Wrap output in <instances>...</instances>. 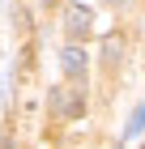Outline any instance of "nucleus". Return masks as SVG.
<instances>
[{
	"mask_svg": "<svg viewBox=\"0 0 145 149\" xmlns=\"http://www.w3.org/2000/svg\"><path fill=\"white\" fill-rule=\"evenodd\" d=\"M51 111L64 115V119H81V115H85V98H81V90H51Z\"/></svg>",
	"mask_w": 145,
	"mask_h": 149,
	"instance_id": "nucleus-1",
	"label": "nucleus"
},
{
	"mask_svg": "<svg viewBox=\"0 0 145 149\" xmlns=\"http://www.w3.org/2000/svg\"><path fill=\"white\" fill-rule=\"evenodd\" d=\"M64 30H68V38H73V43H81V38L94 30V13H90L85 4H68V13H64Z\"/></svg>",
	"mask_w": 145,
	"mask_h": 149,
	"instance_id": "nucleus-2",
	"label": "nucleus"
},
{
	"mask_svg": "<svg viewBox=\"0 0 145 149\" xmlns=\"http://www.w3.org/2000/svg\"><path fill=\"white\" fill-rule=\"evenodd\" d=\"M60 68H64V77H73V81H81V77H85L90 56L81 51V43H68L64 51H60Z\"/></svg>",
	"mask_w": 145,
	"mask_h": 149,
	"instance_id": "nucleus-3",
	"label": "nucleus"
},
{
	"mask_svg": "<svg viewBox=\"0 0 145 149\" xmlns=\"http://www.w3.org/2000/svg\"><path fill=\"white\" fill-rule=\"evenodd\" d=\"M120 56H124V34H107V38H102V60L115 64Z\"/></svg>",
	"mask_w": 145,
	"mask_h": 149,
	"instance_id": "nucleus-4",
	"label": "nucleus"
},
{
	"mask_svg": "<svg viewBox=\"0 0 145 149\" xmlns=\"http://www.w3.org/2000/svg\"><path fill=\"white\" fill-rule=\"evenodd\" d=\"M141 128H145V102H141V107H137V111H132V119H128V128H124V136L132 141L137 132H141Z\"/></svg>",
	"mask_w": 145,
	"mask_h": 149,
	"instance_id": "nucleus-5",
	"label": "nucleus"
},
{
	"mask_svg": "<svg viewBox=\"0 0 145 149\" xmlns=\"http://www.w3.org/2000/svg\"><path fill=\"white\" fill-rule=\"evenodd\" d=\"M43 4H56V0H43Z\"/></svg>",
	"mask_w": 145,
	"mask_h": 149,
	"instance_id": "nucleus-6",
	"label": "nucleus"
},
{
	"mask_svg": "<svg viewBox=\"0 0 145 149\" xmlns=\"http://www.w3.org/2000/svg\"><path fill=\"white\" fill-rule=\"evenodd\" d=\"M111 4H124V0H111Z\"/></svg>",
	"mask_w": 145,
	"mask_h": 149,
	"instance_id": "nucleus-7",
	"label": "nucleus"
}]
</instances>
